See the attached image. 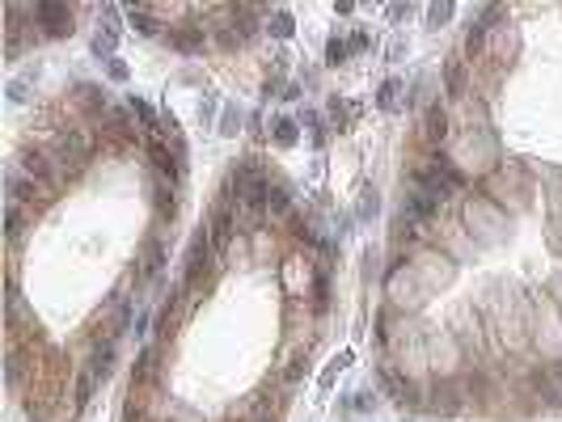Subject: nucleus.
<instances>
[{
  "label": "nucleus",
  "mask_w": 562,
  "mask_h": 422,
  "mask_svg": "<svg viewBox=\"0 0 562 422\" xmlns=\"http://www.w3.org/2000/svg\"><path fill=\"white\" fill-rule=\"evenodd\" d=\"M415 190H419V194H427V199H436V203H444V199L456 190V174L427 165V169H419V174H415Z\"/></svg>",
  "instance_id": "f257e3e1"
},
{
  "label": "nucleus",
  "mask_w": 562,
  "mask_h": 422,
  "mask_svg": "<svg viewBox=\"0 0 562 422\" xmlns=\"http://www.w3.org/2000/svg\"><path fill=\"white\" fill-rule=\"evenodd\" d=\"M30 182H47L51 174L60 169V161H56V152H47V148H26L22 152V165H17Z\"/></svg>",
  "instance_id": "f03ea898"
},
{
  "label": "nucleus",
  "mask_w": 562,
  "mask_h": 422,
  "mask_svg": "<svg viewBox=\"0 0 562 422\" xmlns=\"http://www.w3.org/2000/svg\"><path fill=\"white\" fill-rule=\"evenodd\" d=\"M34 22H42V30H47L51 38H60V34H68V30H72V13H68V5H56V0H42V5L34 9Z\"/></svg>",
  "instance_id": "7ed1b4c3"
},
{
  "label": "nucleus",
  "mask_w": 562,
  "mask_h": 422,
  "mask_svg": "<svg viewBox=\"0 0 562 422\" xmlns=\"http://www.w3.org/2000/svg\"><path fill=\"white\" fill-rule=\"evenodd\" d=\"M229 237H233V207L229 203H216L212 224H208V241H212V249H224Z\"/></svg>",
  "instance_id": "20e7f679"
},
{
  "label": "nucleus",
  "mask_w": 562,
  "mask_h": 422,
  "mask_svg": "<svg viewBox=\"0 0 562 422\" xmlns=\"http://www.w3.org/2000/svg\"><path fill=\"white\" fill-rule=\"evenodd\" d=\"M208 249H212L208 233H199L195 245H190V253H186V287H195V283L203 279V267H208Z\"/></svg>",
  "instance_id": "39448f33"
},
{
  "label": "nucleus",
  "mask_w": 562,
  "mask_h": 422,
  "mask_svg": "<svg viewBox=\"0 0 562 422\" xmlns=\"http://www.w3.org/2000/svg\"><path fill=\"white\" fill-rule=\"evenodd\" d=\"M5 194H9V207H17V203H26V199H34V182L13 165L9 174H5Z\"/></svg>",
  "instance_id": "423d86ee"
},
{
  "label": "nucleus",
  "mask_w": 562,
  "mask_h": 422,
  "mask_svg": "<svg viewBox=\"0 0 562 422\" xmlns=\"http://www.w3.org/2000/svg\"><path fill=\"white\" fill-rule=\"evenodd\" d=\"M115 47H119V30H115V26H101V30H97V38H93V56L115 60Z\"/></svg>",
  "instance_id": "0eeeda50"
},
{
  "label": "nucleus",
  "mask_w": 562,
  "mask_h": 422,
  "mask_svg": "<svg viewBox=\"0 0 562 422\" xmlns=\"http://www.w3.org/2000/svg\"><path fill=\"white\" fill-rule=\"evenodd\" d=\"M127 110L144 123V131H148V135H157V115H152V106H148L144 97H127Z\"/></svg>",
  "instance_id": "6e6552de"
},
{
  "label": "nucleus",
  "mask_w": 562,
  "mask_h": 422,
  "mask_svg": "<svg viewBox=\"0 0 562 422\" xmlns=\"http://www.w3.org/2000/svg\"><path fill=\"white\" fill-rule=\"evenodd\" d=\"M267 211H275V216H288V211H292V190H288V186H279V182H271Z\"/></svg>",
  "instance_id": "1a4fd4ad"
},
{
  "label": "nucleus",
  "mask_w": 562,
  "mask_h": 422,
  "mask_svg": "<svg viewBox=\"0 0 562 422\" xmlns=\"http://www.w3.org/2000/svg\"><path fill=\"white\" fill-rule=\"evenodd\" d=\"M267 30H271V38H292V30H296V22H292V13H283V9H275V13L267 17Z\"/></svg>",
  "instance_id": "9d476101"
},
{
  "label": "nucleus",
  "mask_w": 562,
  "mask_h": 422,
  "mask_svg": "<svg viewBox=\"0 0 562 422\" xmlns=\"http://www.w3.org/2000/svg\"><path fill=\"white\" fill-rule=\"evenodd\" d=\"M127 22H131V30H135V34H148V38H152V34H161V26L152 22V17H148L144 9H135V5L127 9Z\"/></svg>",
  "instance_id": "9b49d317"
},
{
  "label": "nucleus",
  "mask_w": 562,
  "mask_h": 422,
  "mask_svg": "<svg viewBox=\"0 0 562 422\" xmlns=\"http://www.w3.org/2000/svg\"><path fill=\"white\" fill-rule=\"evenodd\" d=\"M296 135H300L296 119H288V115H283V119H275V144H279V148H292V144H296Z\"/></svg>",
  "instance_id": "f8f14e48"
},
{
  "label": "nucleus",
  "mask_w": 562,
  "mask_h": 422,
  "mask_svg": "<svg viewBox=\"0 0 562 422\" xmlns=\"http://www.w3.org/2000/svg\"><path fill=\"white\" fill-rule=\"evenodd\" d=\"M347 363H351V355H338V359H330V363H326V372H322V380H317V389H322V393H330V389H334V380H338V372H342Z\"/></svg>",
  "instance_id": "ddd939ff"
},
{
  "label": "nucleus",
  "mask_w": 562,
  "mask_h": 422,
  "mask_svg": "<svg viewBox=\"0 0 562 422\" xmlns=\"http://www.w3.org/2000/svg\"><path fill=\"white\" fill-rule=\"evenodd\" d=\"M397 97H402V81H385L377 93V106L381 110H397Z\"/></svg>",
  "instance_id": "4468645a"
},
{
  "label": "nucleus",
  "mask_w": 562,
  "mask_h": 422,
  "mask_svg": "<svg viewBox=\"0 0 562 422\" xmlns=\"http://www.w3.org/2000/svg\"><path fill=\"white\" fill-rule=\"evenodd\" d=\"M152 161H157V169H161V174L178 178V169H174V156L165 152V144H161V140H152Z\"/></svg>",
  "instance_id": "2eb2a0df"
},
{
  "label": "nucleus",
  "mask_w": 562,
  "mask_h": 422,
  "mask_svg": "<svg viewBox=\"0 0 562 422\" xmlns=\"http://www.w3.org/2000/svg\"><path fill=\"white\" fill-rule=\"evenodd\" d=\"M444 127H448V119H444L440 106H436V110H427V140H444Z\"/></svg>",
  "instance_id": "dca6fc26"
},
{
  "label": "nucleus",
  "mask_w": 562,
  "mask_h": 422,
  "mask_svg": "<svg viewBox=\"0 0 562 422\" xmlns=\"http://www.w3.org/2000/svg\"><path fill=\"white\" fill-rule=\"evenodd\" d=\"M347 51H351V42L330 38V42H326V60H330V64H342V60H347Z\"/></svg>",
  "instance_id": "f3484780"
},
{
  "label": "nucleus",
  "mask_w": 562,
  "mask_h": 422,
  "mask_svg": "<svg viewBox=\"0 0 562 422\" xmlns=\"http://www.w3.org/2000/svg\"><path fill=\"white\" fill-rule=\"evenodd\" d=\"M174 47H178V51H199L203 38H195V30H178V34H174Z\"/></svg>",
  "instance_id": "a211bd4d"
},
{
  "label": "nucleus",
  "mask_w": 562,
  "mask_h": 422,
  "mask_svg": "<svg viewBox=\"0 0 562 422\" xmlns=\"http://www.w3.org/2000/svg\"><path fill=\"white\" fill-rule=\"evenodd\" d=\"M5 93H9V101H13V106H22V101L30 97V81H9V89H5Z\"/></svg>",
  "instance_id": "6ab92c4d"
},
{
  "label": "nucleus",
  "mask_w": 562,
  "mask_h": 422,
  "mask_svg": "<svg viewBox=\"0 0 562 422\" xmlns=\"http://www.w3.org/2000/svg\"><path fill=\"white\" fill-rule=\"evenodd\" d=\"M5 224H9V241H17V237H22V211H17V207H9Z\"/></svg>",
  "instance_id": "aec40b11"
},
{
  "label": "nucleus",
  "mask_w": 562,
  "mask_h": 422,
  "mask_svg": "<svg viewBox=\"0 0 562 422\" xmlns=\"http://www.w3.org/2000/svg\"><path fill=\"white\" fill-rule=\"evenodd\" d=\"M448 17H452V5H431V13H427V22H431V26H444Z\"/></svg>",
  "instance_id": "412c9836"
},
{
  "label": "nucleus",
  "mask_w": 562,
  "mask_h": 422,
  "mask_svg": "<svg viewBox=\"0 0 562 422\" xmlns=\"http://www.w3.org/2000/svg\"><path fill=\"white\" fill-rule=\"evenodd\" d=\"M106 72H110V81H127V64L115 56V60H106Z\"/></svg>",
  "instance_id": "4be33fe9"
},
{
  "label": "nucleus",
  "mask_w": 562,
  "mask_h": 422,
  "mask_svg": "<svg viewBox=\"0 0 562 422\" xmlns=\"http://www.w3.org/2000/svg\"><path fill=\"white\" fill-rule=\"evenodd\" d=\"M360 216H377V190H364V207H360Z\"/></svg>",
  "instance_id": "5701e85b"
},
{
  "label": "nucleus",
  "mask_w": 562,
  "mask_h": 422,
  "mask_svg": "<svg viewBox=\"0 0 562 422\" xmlns=\"http://www.w3.org/2000/svg\"><path fill=\"white\" fill-rule=\"evenodd\" d=\"M368 47V30H351V51H364Z\"/></svg>",
  "instance_id": "b1692460"
},
{
  "label": "nucleus",
  "mask_w": 562,
  "mask_h": 422,
  "mask_svg": "<svg viewBox=\"0 0 562 422\" xmlns=\"http://www.w3.org/2000/svg\"><path fill=\"white\" fill-rule=\"evenodd\" d=\"M17 380H22V359L13 355V359H9V385H17Z\"/></svg>",
  "instance_id": "393cba45"
}]
</instances>
